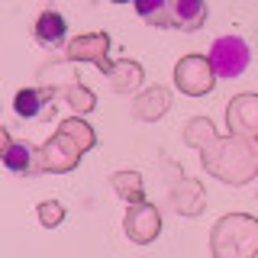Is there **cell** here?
I'll list each match as a JSON object with an SVG mask.
<instances>
[{
    "label": "cell",
    "instance_id": "obj_1",
    "mask_svg": "<svg viewBox=\"0 0 258 258\" xmlns=\"http://www.w3.org/2000/svg\"><path fill=\"white\" fill-rule=\"evenodd\" d=\"M200 161L213 177L232 184H248L258 174V139L255 136H239L229 133L226 139L213 136L204 149H200Z\"/></svg>",
    "mask_w": 258,
    "mask_h": 258
},
{
    "label": "cell",
    "instance_id": "obj_2",
    "mask_svg": "<svg viewBox=\"0 0 258 258\" xmlns=\"http://www.w3.org/2000/svg\"><path fill=\"white\" fill-rule=\"evenodd\" d=\"M94 145H97V136H94V129L81 119V113H78V116L61 119V126L55 129V136L39 149L42 171H52V174L71 171V168L81 165V155L91 152Z\"/></svg>",
    "mask_w": 258,
    "mask_h": 258
},
{
    "label": "cell",
    "instance_id": "obj_3",
    "mask_svg": "<svg viewBox=\"0 0 258 258\" xmlns=\"http://www.w3.org/2000/svg\"><path fill=\"white\" fill-rule=\"evenodd\" d=\"M210 252L216 258H252L258 255V220L248 213H229L216 220L210 236Z\"/></svg>",
    "mask_w": 258,
    "mask_h": 258
},
{
    "label": "cell",
    "instance_id": "obj_4",
    "mask_svg": "<svg viewBox=\"0 0 258 258\" xmlns=\"http://www.w3.org/2000/svg\"><path fill=\"white\" fill-rule=\"evenodd\" d=\"M216 68L210 61V55H184L174 64V87L187 97H204L213 91L216 84Z\"/></svg>",
    "mask_w": 258,
    "mask_h": 258
},
{
    "label": "cell",
    "instance_id": "obj_5",
    "mask_svg": "<svg viewBox=\"0 0 258 258\" xmlns=\"http://www.w3.org/2000/svg\"><path fill=\"white\" fill-rule=\"evenodd\" d=\"M210 61H213L216 75L220 78H239L248 71L252 64V52H248V42L239 36H220L213 45H210Z\"/></svg>",
    "mask_w": 258,
    "mask_h": 258
},
{
    "label": "cell",
    "instance_id": "obj_6",
    "mask_svg": "<svg viewBox=\"0 0 258 258\" xmlns=\"http://www.w3.org/2000/svg\"><path fill=\"white\" fill-rule=\"evenodd\" d=\"M64 61H91L100 71H107L113 58H110V36L107 32H84V36L71 39L64 45Z\"/></svg>",
    "mask_w": 258,
    "mask_h": 258
},
{
    "label": "cell",
    "instance_id": "obj_7",
    "mask_svg": "<svg viewBox=\"0 0 258 258\" xmlns=\"http://www.w3.org/2000/svg\"><path fill=\"white\" fill-rule=\"evenodd\" d=\"M123 229H126V236L133 239V242H139V245L155 242L158 232H161V213H158V207L149 204V200L129 204L126 220H123Z\"/></svg>",
    "mask_w": 258,
    "mask_h": 258
},
{
    "label": "cell",
    "instance_id": "obj_8",
    "mask_svg": "<svg viewBox=\"0 0 258 258\" xmlns=\"http://www.w3.org/2000/svg\"><path fill=\"white\" fill-rule=\"evenodd\" d=\"M0 142H4V165L13 174H39L42 171V158L39 149L29 142H13L10 129H0Z\"/></svg>",
    "mask_w": 258,
    "mask_h": 258
},
{
    "label": "cell",
    "instance_id": "obj_9",
    "mask_svg": "<svg viewBox=\"0 0 258 258\" xmlns=\"http://www.w3.org/2000/svg\"><path fill=\"white\" fill-rule=\"evenodd\" d=\"M226 126L229 133L255 136L258 139V94H239L226 107Z\"/></svg>",
    "mask_w": 258,
    "mask_h": 258
},
{
    "label": "cell",
    "instance_id": "obj_10",
    "mask_svg": "<svg viewBox=\"0 0 258 258\" xmlns=\"http://www.w3.org/2000/svg\"><path fill=\"white\" fill-rule=\"evenodd\" d=\"M55 97H58V87L48 84V87H23L13 100V110L16 116L23 119H42L48 113H55Z\"/></svg>",
    "mask_w": 258,
    "mask_h": 258
},
{
    "label": "cell",
    "instance_id": "obj_11",
    "mask_svg": "<svg viewBox=\"0 0 258 258\" xmlns=\"http://www.w3.org/2000/svg\"><path fill=\"white\" fill-rule=\"evenodd\" d=\"M168 197H171L174 213H181V216H200V213H204V207H207L204 184L194 181V177H177Z\"/></svg>",
    "mask_w": 258,
    "mask_h": 258
},
{
    "label": "cell",
    "instance_id": "obj_12",
    "mask_svg": "<svg viewBox=\"0 0 258 258\" xmlns=\"http://www.w3.org/2000/svg\"><path fill=\"white\" fill-rule=\"evenodd\" d=\"M168 110H171V91L161 87V84L142 91L133 100V107H129V113H133L136 119H142V123H155V119H161Z\"/></svg>",
    "mask_w": 258,
    "mask_h": 258
},
{
    "label": "cell",
    "instance_id": "obj_13",
    "mask_svg": "<svg viewBox=\"0 0 258 258\" xmlns=\"http://www.w3.org/2000/svg\"><path fill=\"white\" fill-rule=\"evenodd\" d=\"M103 75L110 78V87L116 94H129V91H139L142 87V81H145V71H142V64L139 61H129V58H119V61H113Z\"/></svg>",
    "mask_w": 258,
    "mask_h": 258
},
{
    "label": "cell",
    "instance_id": "obj_14",
    "mask_svg": "<svg viewBox=\"0 0 258 258\" xmlns=\"http://www.w3.org/2000/svg\"><path fill=\"white\" fill-rule=\"evenodd\" d=\"M207 0H171V16H174V29L184 32H197L207 23Z\"/></svg>",
    "mask_w": 258,
    "mask_h": 258
},
{
    "label": "cell",
    "instance_id": "obj_15",
    "mask_svg": "<svg viewBox=\"0 0 258 258\" xmlns=\"http://www.w3.org/2000/svg\"><path fill=\"white\" fill-rule=\"evenodd\" d=\"M32 32H36V42L45 45V48H58L64 42V32H68V23H64L61 13L55 10H45L42 16L36 20V26H32Z\"/></svg>",
    "mask_w": 258,
    "mask_h": 258
},
{
    "label": "cell",
    "instance_id": "obj_16",
    "mask_svg": "<svg viewBox=\"0 0 258 258\" xmlns=\"http://www.w3.org/2000/svg\"><path fill=\"white\" fill-rule=\"evenodd\" d=\"M136 13L142 16L149 26L155 29H168L174 26V16H171V0H133Z\"/></svg>",
    "mask_w": 258,
    "mask_h": 258
},
{
    "label": "cell",
    "instance_id": "obj_17",
    "mask_svg": "<svg viewBox=\"0 0 258 258\" xmlns=\"http://www.w3.org/2000/svg\"><path fill=\"white\" fill-rule=\"evenodd\" d=\"M58 97H64V103H68L75 113H81V116L97 107V94L87 84H81V81H68V84H61L58 87Z\"/></svg>",
    "mask_w": 258,
    "mask_h": 258
},
{
    "label": "cell",
    "instance_id": "obj_18",
    "mask_svg": "<svg viewBox=\"0 0 258 258\" xmlns=\"http://www.w3.org/2000/svg\"><path fill=\"white\" fill-rule=\"evenodd\" d=\"M110 184H113V190H116L126 204H139V200H145V181H142L139 171H116L110 177Z\"/></svg>",
    "mask_w": 258,
    "mask_h": 258
},
{
    "label": "cell",
    "instance_id": "obj_19",
    "mask_svg": "<svg viewBox=\"0 0 258 258\" xmlns=\"http://www.w3.org/2000/svg\"><path fill=\"white\" fill-rule=\"evenodd\" d=\"M213 136H216V129L207 116H194V119H187V126H184V145H190V149H204Z\"/></svg>",
    "mask_w": 258,
    "mask_h": 258
},
{
    "label": "cell",
    "instance_id": "obj_20",
    "mask_svg": "<svg viewBox=\"0 0 258 258\" xmlns=\"http://www.w3.org/2000/svg\"><path fill=\"white\" fill-rule=\"evenodd\" d=\"M61 220H64V207L58 200H42V204H39V223L42 226L52 229V226H58Z\"/></svg>",
    "mask_w": 258,
    "mask_h": 258
},
{
    "label": "cell",
    "instance_id": "obj_21",
    "mask_svg": "<svg viewBox=\"0 0 258 258\" xmlns=\"http://www.w3.org/2000/svg\"><path fill=\"white\" fill-rule=\"evenodd\" d=\"M113 4H129V0H113Z\"/></svg>",
    "mask_w": 258,
    "mask_h": 258
}]
</instances>
